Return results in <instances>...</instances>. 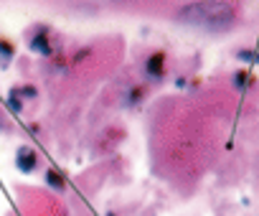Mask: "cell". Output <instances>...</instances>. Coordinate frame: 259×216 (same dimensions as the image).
<instances>
[{"mask_svg": "<svg viewBox=\"0 0 259 216\" xmlns=\"http://www.w3.org/2000/svg\"><path fill=\"white\" fill-rule=\"evenodd\" d=\"M239 59H241V61H249V69H251V64H259V54H256V51L241 49V51H239Z\"/></svg>", "mask_w": 259, "mask_h": 216, "instance_id": "10", "label": "cell"}, {"mask_svg": "<svg viewBox=\"0 0 259 216\" xmlns=\"http://www.w3.org/2000/svg\"><path fill=\"white\" fill-rule=\"evenodd\" d=\"M16 59V44L11 38H0V66H8Z\"/></svg>", "mask_w": 259, "mask_h": 216, "instance_id": "5", "label": "cell"}, {"mask_svg": "<svg viewBox=\"0 0 259 216\" xmlns=\"http://www.w3.org/2000/svg\"><path fill=\"white\" fill-rule=\"evenodd\" d=\"M145 94H148V89L138 84V87H133V89L124 94V104H127V107H138V104L145 99Z\"/></svg>", "mask_w": 259, "mask_h": 216, "instance_id": "7", "label": "cell"}, {"mask_svg": "<svg viewBox=\"0 0 259 216\" xmlns=\"http://www.w3.org/2000/svg\"><path fill=\"white\" fill-rule=\"evenodd\" d=\"M176 18L181 23L196 26L201 31L221 33V31H229L236 23L239 13H236V8L229 3V0H198V3L183 6Z\"/></svg>", "mask_w": 259, "mask_h": 216, "instance_id": "1", "label": "cell"}, {"mask_svg": "<svg viewBox=\"0 0 259 216\" xmlns=\"http://www.w3.org/2000/svg\"><path fill=\"white\" fill-rule=\"evenodd\" d=\"M36 165H38V155H36L33 148L23 145V148L16 150V168H18L21 173H33Z\"/></svg>", "mask_w": 259, "mask_h": 216, "instance_id": "3", "label": "cell"}, {"mask_svg": "<svg viewBox=\"0 0 259 216\" xmlns=\"http://www.w3.org/2000/svg\"><path fill=\"white\" fill-rule=\"evenodd\" d=\"M107 216H117V213H107Z\"/></svg>", "mask_w": 259, "mask_h": 216, "instance_id": "12", "label": "cell"}, {"mask_svg": "<svg viewBox=\"0 0 259 216\" xmlns=\"http://www.w3.org/2000/svg\"><path fill=\"white\" fill-rule=\"evenodd\" d=\"M165 61H168L165 51H155V54H150V56L145 59V76L160 81V79L165 76Z\"/></svg>", "mask_w": 259, "mask_h": 216, "instance_id": "2", "label": "cell"}, {"mask_svg": "<svg viewBox=\"0 0 259 216\" xmlns=\"http://www.w3.org/2000/svg\"><path fill=\"white\" fill-rule=\"evenodd\" d=\"M11 92H13V94H16V97H21V99H33V97H36V94H38V92H36V87H33V84H26V87H13V89H11Z\"/></svg>", "mask_w": 259, "mask_h": 216, "instance_id": "9", "label": "cell"}, {"mask_svg": "<svg viewBox=\"0 0 259 216\" xmlns=\"http://www.w3.org/2000/svg\"><path fill=\"white\" fill-rule=\"evenodd\" d=\"M31 51L38 54V56H51L54 49H51V41H49V28L46 26H38V31L31 36Z\"/></svg>", "mask_w": 259, "mask_h": 216, "instance_id": "4", "label": "cell"}, {"mask_svg": "<svg viewBox=\"0 0 259 216\" xmlns=\"http://www.w3.org/2000/svg\"><path fill=\"white\" fill-rule=\"evenodd\" d=\"M231 81H234V87H236L239 92H246V89L254 84V74H251V69H239V71L231 76Z\"/></svg>", "mask_w": 259, "mask_h": 216, "instance_id": "6", "label": "cell"}, {"mask_svg": "<svg viewBox=\"0 0 259 216\" xmlns=\"http://www.w3.org/2000/svg\"><path fill=\"white\" fill-rule=\"evenodd\" d=\"M46 183L54 188V191H64V178L59 176V170H46Z\"/></svg>", "mask_w": 259, "mask_h": 216, "instance_id": "8", "label": "cell"}, {"mask_svg": "<svg viewBox=\"0 0 259 216\" xmlns=\"http://www.w3.org/2000/svg\"><path fill=\"white\" fill-rule=\"evenodd\" d=\"M8 107H11L13 112H21V110H23V99H21V97H16V94L11 92V94H8Z\"/></svg>", "mask_w": 259, "mask_h": 216, "instance_id": "11", "label": "cell"}]
</instances>
